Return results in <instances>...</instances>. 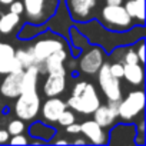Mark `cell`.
<instances>
[{
	"label": "cell",
	"mask_w": 146,
	"mask_h": 146,
	"mask_svg": "<svg viewBox=\"0 0 146 146\" xmlns=\"http://www.w3.org/2000/svg\"><path fill=\"white\" fill-rule=\"evenodd\" d=\"M66 127V130L69 132V133H79L80 132V125H78V123H70V125H67V126H64Z\"/></svg>",
	"instance_id": "83f0119b"
},
{
	"label": "cell",
	"mask_w": 146,
	"mask_h": 146,
	"mask_svg": "<svg viewBox=\"0 0 146 146\" xmlns=\"http://www.w3.org/2000/svg\"><path fill=\"white\" fill-rule=\"evenodd\" d=\"M103 23L113 30H126L132 25V17L120 5H108L102 10Z\"/></svg>",
	"instance_id": "277c9868"
},
{
	"label": "cell",
	"mask_w": 146,
	"mask_h": 146,
	"mask_svg": "<svg viewBox=\"0 0 146 146\" xmlns=\"http://www.w3.org/2000/svg\"><path fill=\"white\" fill-rule=\"evenodd\" d=\"M99 105H100V99L98 96V92L95 86L88 82L76 83L75 88H73L70 99L67 100L69 108H72L76 112H80L83 115L93 113Z\"/></svg>",
	"instance_id": "6da1fadb"
},
{
	"label": "cell",
	"mask_w": 146,
	"mask_h": 146,
	"mask_svg": "<svg viewBox=\"0 0 146 146\" xmlns=\"http://www.w3.org/2000/svg\"><path fill=\"white\" fill-rule=\"evenodd\" d=\"M57 122H59L62 126H67V125H70V123L75 122V115H73L72 112H69V110H66V109H64V110L60 113V116H59Z\"/></svg>",
	"instance_id": "603a6c76"
},
{
	"label": "cell",
	"mask_w": 146,
	"mask_h": 146,
	"mask_svg": "<svg viewBox=\"0 0 146 146\" xmlns=\"http://www.w3.org/2000/svg\"><path fill=\"white\" fill-rule=\"evenodd\" d=\"M23 130H25V125H23V120H22V119H19V120H12V122L9 123L7 132H9L10 135H19V133H22Z\"/></svg>",
	"instance_id": "7402d4cb"
},
{
	"label": "cell",
	"mask_w": 146,
	"mask_h": 146,
	"mask_svg": "<svg viewBox=\"0 0 146 146\" xmlns=\"http://www.w3.org/2000/svg\"><path fill=\"white\" fill-rule=\"evenodd\" d=\"M103 63V54H102V50L98 49V47H93L90 49L89 52H86L82 59H80V70L88 73V75H93V73H98V70L100 69Z\"/></svg>",
	"instance_id": "ba28073f"
},
{
	"label": "cell",
	"mask_w": 146,
	"mask_h": 146,
	"mask_svg": "<svg viewBox=\"0 0 146 146\" xmlns=\"http://www.w3.org/2000/svg\"><path fill=\"white\" fill-rule=\"evenodd\" d=\"M137 62H139V59H137L136 52L129 50V52L125 54V63H137Z\"/></svg>",
	"instance_id": "d4e9b609"
},
{
	"label": "cell",
	"mask_w": 146,
	"mask_h": 146,
	"mask_svg": "<svg viewBox=\"0 0 146 146\" xmlns=\"http://www.w3.org/2000/svg\"><path fill=\"white\" fill-rule=\"evenodd\" d=\"M15 54H16V59L19 60V63L22 64L23 69H26L29 66H33V64L37 66V62H36V57L33 54L32 47L30 49H19V50L15 52Z\"/></svg>",
	"instance_id": "44dd1931"
},
{
	"label": "cell",
	"mask_w": 146,
	"mask_h": 146,
	"mask_svg": "<svg viewBox=\"0 0 146 146\" xmlns=\"http://www.w3.org/2000/svg\"><path fill=\"white\" fill-rule=\"evenodd\" d=\"M127 15L133 19L145 20V0H129L125 6Z\"/></svg>",
	"instance_id": "d6986e66"
},
{
	"label": "cell",
	"mask_w": 146,
	"mask_h": 146,
	"mask_svg": "<svg viewBox=\"0 0 146 146\" xmlns=\"http://www.w3.org/2000/svg\"><path fill=\"white\" fill-rule=\"evenodd\" d=\"M9 140V132L7 130H0V143H5Z\"/></svg>",
	"instance_id": "f546056e"
},
{
	"label": "cell",
	"mask_w": 146,
	"mask_h": 146,
	"mask_svg": "<svg viewBox=\"0 0 146 146\" xmlns=\"http://www.w3.org/2000/svg\"><path fill=\"white\" fill-rule=\"evenodd\" d=\"M10 12H13V13H16V15H20L22 12H23V3H20V2H13L10 3Z\"/></svg>",
	"instance_id": "4316f807"
},
{
	"label": "cell",
	"mask_w": 146,
	"mask_h": 146,
	"mask_svg": "<svg viewBox=\"0 0 146 146\" xmlns=\"http://www.w3.org/2000/svg\"><path fill=\"white\" fill-rule=\"evenodd\" d=\"M66 59V52L63 49H59L56 52H53L50 56H47L43 62L46 66V70L49 73H62L66 75V69L63 66V60Z\"/></svg>",
	"instance_id": "9a60e30c"
},
{
	"label": "cell",
	"mask_w": 146,
	"mask_h": 146,
	"mask_svg": "<svg viewBox=\"0 0 146 146\" xmlns=\"http://www.w3.org/2000/svg\"><path fill=\"white\" fill-rule=\"evenodd\" d=\"M98 82L109 102H120L122 99L120 82L110 73L109 63H102L100 69L98 70Z\"/></svg>",
	"instance_id": "3957f363"
},
{
	"label": "cell",
	"mask_w": 146,
	"mask_h": 146,
	"mask_svg": "<svg viewBox=\"0 0 146 146\" xmlns=\"http://www.w3.org/2000/svg\"><path fill=\"white\" fill-rule=\"evenodd\" d=\"M64 109H66V103H64L63 100L57 99L56 96H53V98H50L49 100L44 102L42 113H43V117H44L47 122H57L60 113H62Z\"/></svg>",
	"instance_id": "5bb4252c"
},
{
	"label": "cell",
	"mask_w": 146,
	"mask_h": 146,
	"mask_svg": "<svg viewBox=\"0 0 146 146\" xmlns=\"http://www.w3.org/2000/svg\"><path fill=\"white\" fill-rule=\"evenodd\" d=\"M66 75H62V73H49V78L44 82L43 86V92L46 96L53 98L60 95L64 90V85H66Z\"/></svg>",
	"instance_id": "7c38bea8"
},
{
	"label": "cell",
	"mask_w": 146,
	"mask_h": 146,
	"mask_svg": "<svg viewBox=\"0 0 146 146\" xmlns=\"http://www.w3.org/2000/svg\"><path fill=\"white\" fill-rule=\"evenodd\" d=\"M15 52L16 50L13 49V46L0 42V73L2 75H7L10 72L23 69L19 60L16 59Z\"/></svg>",
	"instance_id": "8992f818"
},
{
	"label": "cell",
	"mask_w": 146,
	"mask_h": 146,
	"mask_svg": "<svg viewBox=\"0 0 146 146\" xmlns=\"http://www.w3.org/2000/svg\"><path fill=\"white\" fill-rule=\"evenodd\" d=\"M46 6V0H25L23 2V12H26L27 17L39 22L43 16Z\"/></svg>",
	"instance_id": "2e32d148"
},
{
	"label": "cell",
	"mask_w": 146,
	"mask_h": 146,
	"mask_svg": "<svg viewBox=\"0 0 146 146\" xmlns=\"http://www.w3.org/2000/svg\"><path fill=\"white\" fill-rule=\"evenodd\" d=\"M109 70H110V73L115 78H117V79L123 78V64H120V63L109 64Z\"/></svg>",
	"instance_id": "cb8c5ba5"
},
{
	"label": "cell",
	"mask_w": 146,
	"mask_h": 146,
	"mask_svg": "<svg viewBox=\"0 0 146 146\" xmlns=\"http://www.w3.org/2000/svg\"><path fill=\"white\" fill-rule=\"evenodd\" d=\"M96 0H69V9L75 19H86L95 9Z\"/></svg>",
	"instance_id": "4fadbf2b"
},
{
	"label": "cell",
	"mask_w": 146,
	"mask_h": 146,
	"mask_svg": "<svg viewBox=\"0 0 146 146\" xmlns=\"http://www.w3.org/2000/svg\"><path fill=\"white\" fill-rule=\"evenodd\" d=\"M136 54H137V59H139L140 64H143V62H145V46H143V43L139 44V49H137Z\"/></svg>",
	"instance_id": "f1b7e54d"
},
{
	"label": "cell",
	"mask_w": 146,
	"mask_h": 146,
	"mask_svg": "<svg viewBox=\"0 0 146 146\" xmlns=\"http://www.w3.org/2000/svg\"><path fill=\"white\" fill-rule=\"evenodd\" d=\"M85 143H86V140H83V139H76L73 142V145H85Z\"/></svg>",
	"instance_id": "1f68e13d"
},
{
	"label": "cell",
	"mask_w": 146,
	"mask_h": 146,
	"mask_svg": "<svg viewBox=\"0 0 146 146\" xmlns=\"http://www.w3.org/2000/svg\"><path fill=\"white\" fill-rule=\"evenodd\" d=\"M59 49H63V43H62L60 40H56V39L39 40V42L32 47L37 64H40L47 56H50L53 52H56V50H59Z\"/></svg>",
	"instance_id": "30bf717a"
},
{
	"label": "cell",
	"mask_w": 146,
	"mask_h": 146,
	"mask_svg": "<svg viewBox=\"0 0 146 146\" xmlns=\"http://www.w3.org/2000/svg\"><path fill=\"white\" fill-rule=\"evenodd\" d=\"M117 103L119 102H109V105H99L93 112L95 122H98L102 127L113 125L117 117Z\"/></svg>",
	"instance_id": "9c48e42d"
},
{
	"label": "cell",
	"mask_w": 146,
	"mask_h": 146,
	"mask_svg": "<svg viewBox=\"0 0 146 146\" xmlns=\"http://www.w3.org/2000/svg\"><path fill=\"white\" fill-rule=\"evenodd\" d=\"M122 100V99H120ZM145 108V93L142 90L130 92L125 100L117 103V116L123 120H130L137 116Z\"/></svg>",
	"instance_id": "5b68a950"
},
{
	"label": "cell",
	"mask_w": 146,
	"mask_h": 146,
	"mask_svg": "<svg viewBox=\"0 0 146 146\" xmlns=\"http://www.w3.org/2000/svg\"><path fill=\"white\" fill-rule=\"evenodd\" d=\"M56 145H67V142H66V140H57Z\"/></svg>",
	"instance_id": "836d02e7"
},
{
	"label": "cell",
	"mask_w": 146,
	"mask_h": 146,
	"mask_svg": "<svg viewBox=\"0 0 146 146\" xmlns=\"http://www.w3.org/2000/svg\"><path fill=\"white\" fill-rule=\"evenodd\" d=\"M123 78L132 85H142L143 82V69L137 63H125Z\"/></svg>",
	"instance_id": "ac0fdd59"
},
{
	"label": "cell",
	"mask_w": 146,
	"mask_h": 146,
	"mask_svg": "<svg viewBox=\"0 0 146 146\" xmlns=\"http://www.w3.org/2000/svg\"><path fill=\"white\" fill-rule=\"evenodd\" d=\"M39 109H40V98L37 95V89L22 92L17 96V100L15 105V112L19 119L32 120L39 113Z\"/></svg>",
	"instance_id": "7a4b0ae2"
},
{
	"label": "cell",
	"mask_w": 146,
	"mask_h": 146,
	"mask_svg": "<svg viewBox=\"0 0 146 146\" xmlns=\"http://www.w3.org/2000/svg\"><path fill=\"white\" fill-rule=\"evenodd\" d=\"M12 2H13V0H0V3H3V5H9Z\"/></svg>",
	"instance_id": "d6a6232c"
},
{
	"label": "cell",
	"mask_w": 146,
	"mask_h": 146,
	"mask_svg": "<svg viewBox=\"0 0 146 146\" xmlns=\"http://www.w3.org/2000/svg\"><path fill=\"white\" fill-rule=\"evenodd\" d=\"M108 5H120L122 0H106Z\"/></svg>",
	"instance_id": "4dcf8cb0"
},
{
	"label": "cell",
	"mask_w": 146,
	"mask_h": 146,
	"mask_svg": "<svg viewBox=\"0 0 146 146\" xmlns=\"http://www.w3.org/2000/svg\"><path fill=\"white\" fill-rule=\"evenodd\" d=\"M10 143L12 145H26L27 143V139L25 136H22V133H19V135H13Z\"/></svg>",
	"instance_id": "484cf974"
},
{
	"label": "cell",
	"mask_w": 146,
	"mask_h": 146,
	"mask_svg": "<svg viewBox=\"0 0 146 146\" xmlns=\"http://www.w3.org/2000/svg\"><path fill=\"white\" fill-rule=\"evenodd\" d=\"M23 72H25L23 69H19V70L7 73V76L5 78V80L2 82V86H0V92H2L3 96L15 99L20 95Z\"/></svg>",
	"instance_id": "52a82bcc"
},
{
	"label": "cell",
	"mask_w": 146,
	"mask_h": 146,
	"mask_svg": "<svg viewBox=\"0 0 146 146\" xmlns=\"http://www.w3.org/2000/svg\"><path fill=\"white\" fill-rule=\"evenodd\" d=\"M80 132H83V135L95 145H105L106 140V135L102 129V126L95 122V120H86L80 125Z\"/></svg>",
	"instance_id": "8fae6325"
},
{
	"label": "cell",
	"mask_w": 146,
	"mask_h": 146,
	"mask_svg": "<svg viewBox=\"0 0 146 146\" xmlns=\"http://www.w3.org/2000/svg\"><path fill=\"white\" fill-rule=\"evenodd\" d=\"M37 78H39V67L36 64L26 67L23 72V78H22V92L27 90H36L37 89Z\"/></svg>",
	"instance_id": "e0dca14e"
},
{
	"label": "cell",
	"mask_w": 146,
	"mask_h": 146,
	"mask_svg": "<svg viewBox=\"0 0 146 146\" xmlns=\"http://www.w3.org/2000/svg\"><path fill=\"white\" fill-rule=\"evenodd\" d=\"M19 15L13 13V12H9L6 15H3L2 17H0V32H2L3 35H7L10 33L19 23Z\"/></svg>",
	"instance_id": "ffe728a7"
}]
</instances>
